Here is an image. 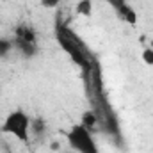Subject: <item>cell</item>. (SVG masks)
<instances>
[{
  "instance_id": "obj_1",
  "label": "cell",
  "mask_w": 153,
  "mask_h": 153,
  "mask_svg": "<svg viewBox=\"0 0 153 153\" xmlns=\"http://www.w3.org/2000/svg\"><path fill=\"white\" fill-rule=\"evenodd\" d=\"M30 119L32 117L23 109H14L5 116L0 130L4 134H9V135L16 137L22 143H29L30 141Z\"/></svg>"
},
{
  "instance_id": "obj_2",
  "label": "cell",
  "mask_w": 153,
  "mask_h": 153,
  "mask_svg": "<svg viewBox=\"0 0 153 153\" xmlns=\"http://www.w3.org/2000/svg\"><path fill=\"white\" fill-rule=\"evenodd\" d=\"M66 139L76 153H100L94 137L91 135V130H87L80 123L71 126V130L66 134Z\"/></svg>"
},
{
  "instance_id": "obj_3",
  "label": "cell",
  "mask_w": 153,
  "mask_h": 153,
  "mask_svg": "<svg viewBox=\"0 0 153 153\" xmlns=\"http://www.w3.org/2000/svg\"><path fill=\"white\" fill-rule=\"evenodd\" d=\"M14 39L38 45V32H36L34 27H30V25H27V23H22V25H18V27L14 29Z\"/></svg>"
},
{
  "instance_id": "obj_4",
  "label": "cell",
  "mask_w": 153,
  "mask_h": 153,
  "mask_svg": "<svg viewBox=\"0 0 153 153\" xmlns=\"http://www.w3.org/2000/svg\"><path fill=\"white\" fill-rule=\"evenodd\" d=\"M13 45H14V48L18 50V53H20L23 59H34L39 52L38 45H34V43H25V41L13 39Z\"/></svg>"
},
{
  "instance_id": "obj_5",
  "label": "cell",
  "mask_w": 153,
  "mask_h": 153,
  "mask_svg": "<svg viewBox=\"0 0 153 153\" xmlns=\"http://www.w3.org/2000/svg\"><path fill=\"white\" fill-rule=\"evenodd\" d=\"M116 13H117V16H119L123 22H126L128 25H135V23H137V13H135V9L130 7L128 4L121 5Z\"/></svg>"
},
{
  "instance_id": "obj_6",
  "label": "cell",
  "mask_w": 153,
  "mask_h": 153,
  "mask_svg": "<svg viewBox=\"0 0 153 153\" xmlns=\"http://www.w3.org/2000/svg\"><path fill=\"white\" fill-rule=\"evenodd\" d=\"M82 121H80V125L82 126H85L87 130H91V128H94L96 125H98V121H100V117L96 114V111H85L82 117H80Z\"/></svg>"
},
{
  "instance_id": "obj_7",
  "label": "cell",
  "mask_w": 153,
  "mask_h": 153,
  "mask_svg": "<svg viewBox=\"0 0 153 153\" xmlns=\"http://www.w3.org/2000/svg\"><path fill=\"white\" fill-rule=\"evenodd\" d=\"M75 13L78 16L91 18V14H93V2L91 0H78L75 5Z\"/></svg>"
},
{
  "instance_id": "obj_8",
  "label": "cell",
  "mask_w": 153,
  "mask_h": 153,
  "mask_svg": "<svg viewBox=\"0 0 153 153\" xmlns=\"http://www.w3.org/2000/svg\"><path fill=\"white\" fill-rule=\"evenodd\" d=\"M30 132L34 135H43L46 132V121L43 117H34L30 119Z\"/></svg>"
},
{
  "instance_id": "obj_9",
  "label": "cell",
  "mask_w": 153,
  "mask_h": 153,
  "mask_svg": "<svg viewBox=\"0 0 153 153\" xmlns=\"http://www.w3.org/2000/svg\"><path fill=\"white\" fill-rule=\"evenodd\" d=\"M14 45H13V39L7 38H0V59H5L9 57V53L13 52Z\"/></svg>"
},
{
  "instance_id": "obj_10",
  "label": "cell",
  "mask_w": 153,
  "mask_h": 153,
  "mask_svg": "<svg viewBox=\"0 0 153 153\" xmlns=\"http://www.w3.org/2000/svg\"><path fill=\"white\" fill-rule=\"evenodd\" d=\"M141 57H143V61H144L148 66H153V50L152 48H144Z\"/></svg>"
},
{
  "instance_id": "obj_11",
  "label": "cell",
  "mask_w": 153,
  "mask_h": 153,
  "mask_svg": "<svg viewBox=\"0 0 153 153\" xmlns=\"http://www.w3.org/2000/svg\"><path fill=\"white\" fill-rule=\"evenodd\" d=\"M59 4H61V0H41V5L46 9H55Z\"/></svg>"
},
{
  "instance_id": "obj_12",
  "label": "cell",
  "mask_w": 153,
  "mask_h": 153,
  "mask_svg": "<svg viewBox=\"0 0 153 153\" xmlns=\"http://www.w3.org/2000/svg\"><path fill=\"white\" fill-rule=\"evenodd\" d=\"M105 2H107V4H109V5H111L112 9H114V11H117V9H119L121 5H125V4H128L126 0H105Z\"/></svg>"
},
{
  "instance_id": "obj_13",
  "label": "cell",
  "mask_w": 153,
  "mask_h": 153,
  "mask_svg": "<svg viewBox=\"0 0 153 153\" xmlns=\"http://www.w3.org/2000/svg\"><path fill=\"white\" fill-rule=\"evenodd\" d=\"M150 48L153 50V38H152V41H150Z\"/></svg>"
}]
</instances>
